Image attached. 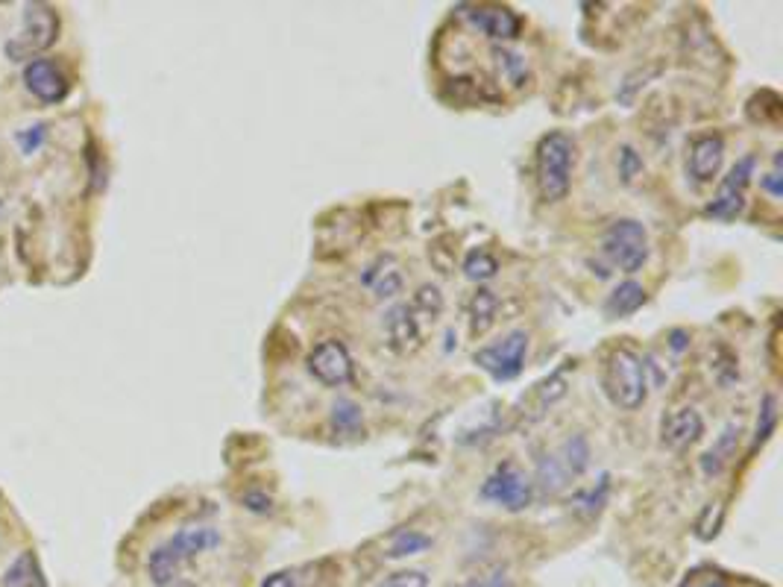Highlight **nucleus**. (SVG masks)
I'll return each mask as SVG.
<instances>
[{"label": "nucleus", "instance_id": "1", "mask_svg": "<svg viewBox=\"0 0 783 587\" xmlns=\"http://www.w3.org/2000/svg\"><path fill=\"white\" fill-rule=\"evenodd\" d=\"M602 388L622 411H637L649 397L646 362L631 347H613L602 362Z\"/></svg>", "mask_w": 783, "mask_h": 587}, {"label": "nucleus", "instance_id": "2", "mask_svg": "<svg viewBox=\"0 0 783 587\" xmlns=\"http://www.w3.org/2000/svg\"><path fill=\"white\" fill-rule=\"evenodd\" d=\"M572 153H575V144L561 130L540 138L537 159H534V177H537V191L546 203H561L569 194Z\"/></svg>", "mask_w": 783, "mask_h": 587}, {"label": "nucleus", "instance_id": "3", "mask_svg": "<svg viewBox=\"0 0 783 587\" xmlns=\"http://www.w3.org/2000/svg\"><path fill=\"white\" fill-rule=\"evenodd\" d=\"M602 256L616 271L637 273L649 262V232L634 218H619L602 235Z\"/></svg>", "mask_w": 783, "mask_h": 587}, {"label": "nucleus", "instance_id": "4", "mask_svg": "<svg viewBox=\"0 0 783 587\" xmlns=\"http://www.w3.org/2000/svg\"><path fill=\"white\" fill-rule=\"evenodd\" d=\"M590 464V447L584 435H572L555 452L543 455L537 464V485L543 494L564 491L572 479H578Z\"/></svg>", "mask_w": 783, "mask_h": 587}, {"label": "nucleus", "instance_id": "5", "mask_svg": "<svg viewBox=\"0 0 783 587\" xmlns=\"http://www.w3.org/2000/svg\"><path fill=\"white\" fill-rule=\"evenodd\" d=\"M59 36V15L47 3H27L24 6V30L6 42V56L21 62L36 53H42Z\"/></svg>", "mask_w": 783, "mask_h": 587}, {"label": "nucleus", "instance_id": "6", "mask_svg": "<svg viewBox=\"0 0 783 587\" xmlns=\"http://www.w3.org/2000/svg\"><path fill=\"white\" fill-rule=\"evenodd\" d=\"M458 18L467 21L473 30H479L481 36L493 39V42H511L522 33V18L511 6H499V3H461Z\"/></svg>", "mask_w": 783, "mask_h": 587}, {"label": "nucleus", "instance_id": "7", "mask_svg": "<svg viewBox=\"0 0 783 587\" xmlns=\"http://www.w3.org/2000/svg\"><path fill=\"white\" fill-rule=\"evenodd\" d=\"M531 494H534V482L525 476V470H520L514 461H505L499 464L481 485V499L487 502H496L508 511H522L528 508L531 502Z\"/></svg>", "mask_w": 783, "mask_h": 587}, {"label": "nucleus", "instance_id": "8", "mask_svg": "<svg viewBox=\"0 0 783 587\" xmlns=\"http://www.w3.org/2000/svg\"><path fill=\"white\" fill-rule=\"evenodd\" d=\"M525 353H528V335L522 329H514L502 344H490V347L476 350L473 362L479 364L484 373H490L496 382H511L522 373Z\"/></svg>", "mask_w": 783, "mask_h": 587}, {"label": "nucleus", "instance_id": "9", "mask_svg": "<svg viewBox=\"0 0 783 587\" xmlns=\"http://www.w3.org/2000/svg\"><path fill=\"white\" fill-rule=\"evenodd\" d=\"M308 373L326 388H341L352 379V356H349L347 347L335 338L320 341L308 353Z\"/></svg>", "mask_w": 783, "mask_h": 587}, {"label": "nucleus", "instance_id": "10", "mask_svg": "<svg viewBox=\"0 0 783 587\" xmlns=\"http://www.w3.org/2000/svg\"><path fill=\"white\" fill-rule=\"evenodd\" d=\"M751 174H754V156H745L722 180L713 203L707 206V215L716 218V221H734L745 206V188L751 182Z\"/></svg>", "mask_w": 783, "mask_h": 587}, {"label": "nucleus", "instance_id": "11", "mask_svg": "<svg viewBox=\"0 0 783 587\" xmlns=\"http://www.w3.org/2000/svg\"><path fill=\"white\" fill-rule=\"evenodd\" d=\"M24 86L42 103H62L71 94V80L56 59H33L24 68Z\"/></svg>", "mask_w": 783, "mask_h": 587}, {"label": "nucleus", "instance_id": "12", "mask_svg": "<svg viewBox=\"0 0 783 587\" xmlns=\"http://www.w3.org/2000/svg\"><path fill=\"white\" fill-rule=\"evenodd\" d=\"M725 162V138L719 133H701L693 138L687 153V171L696 182H713Z\"/></svg>", "mask_w": 783, "mask_h": 587}, {"label": "nucleus", "instance_id": "13", "mask_svg": "<svg viewBox=\"0 0 783 587\" xmlns=\"http://www.w3.org/2000/svg\"><path fill=\"white\" fill-rule=\"evenodd\" d=\"M701 435H704V420H701V414H698L696 408H675V411H669V414L663 417L660 441H663V447H669V450H687V447L696 444Z\"/></svg>", "mask_w": 783, "mask_h": 587}, {"label": "nucleus", "instance_id": "14", "mask_svg": "<svg viewBox=\"0 0 783 587\" xmlns=\"http://www.w3.org/2000/svg\"><path fill=\"white\" fill-rule=\"evenodd\" d=\"M385 329H388V344L393 353L399 356H414L423 347V332H420V320L411 306H393L385 317Z\"/></svg>", "mask_w": 783, "mask_h": 587}, {"label": "nucleus", "instance_id": "15", "mask_svg": "<svg viewBox=\"0 0 783 587\" xmlns=\"http://www.w3.org/2000/svg\"><path fill=\"white\" fill-rule=\"evenodd\" d=\"M220 535L212 529V526H188V529H179L171 541L165 543V549L174 555V561L182 567L185 561L197 558L200 552L218 546Z\"/></svg>", "mask_w": 783, "mask_h": 587}, {"label": "nucleus", "instance_id": "16", "mask_svg": "<svg viewBox=\"0 0 783 587\" xmlns=\"http://www.w3.org/2000/svg\"><path fill=\"white\" fill-rule=\"evenodd\" d=\"M643 303H646V288L640 282H634V279H625V282H619L610 291L602 309H605V315L610 320H619V317L634 315Z\"/></svg>", "mask_w": 783, "mask_h": 587}, {"label": "nucleus", "instance_id": "17", "mask_svg": "<svg viewBox=\"0 0 783 587\" xmlns=\"http://www.w3.org/2000/svg\"><path fill=\"white\" fill-rule=\"evenodd\" d=\"M737 441H740V426H728L716 438V444L701 455V473L704 476H719L737 458Z\"/></svg>", "mask_w": 783, "mask_h": 587}, {"label": "nucleus", "instance_id": "18", "mask_svg": "<svg viewBox=\"0 0 783 587\" xmlns=\"http://www.w3.org/2000/svg\"><path fill=\"white\" fill-rule=\"evenodd\" d=\"M496 312H499V300H496V294L490 291V288H479L476 294H473V300H470V309H467V315H470V332L479 338L484 332H490V326L496 323Z\"/></svg>", "mask_w": 783, "mask_h": 587}, {"label": "nucleus", "instance_id": "19", "mask_svg": "<svg viewBox=\"0 0 783 587\" xmlns=\"http://www.w3.org/2000/svg\"><path fill=\"white\" fill-rule=\"evenodd\" d=\"M364 282L376 291V297H393V294H399V288H402V273L396 271L391 256H385V259H379L373 268H367Z\"/></svg>", "mask_w": 783, "mask_h": 587}, {"label": "nucleus", "instance_id": "20", "mask_svg": "<svg viewBox=\"0 0 783 587\" xmlns=\"http://www.w3.org/2000/svg\"><path fill=\"white\" fill-rule=\"evenodd\" d=\"M432 546V538L417 532V529H399L388 541V558H405V555H420Z\"/></svg>", "mask_w": 783, "mask_h": 587}, {"label": "nucleus", "instance_id": "21", "mask_svg": "<svg viewBox=\"0 0 783 587\" xmlns=\"http://www.w3.org/2000/svg\"><path fill=\"white\" fill-rule=\"evenodd\" d=\"M6 587H47L42 579V570H39V564H36V558L27 552V555H21L12 567H9V573H6Z\"/></svg>", "mask_w": 783, "mask_h": 587}, {"label": "nucleus", "instance_id": "22", "mask_svg": "<svg viewBox=\"0 0 783 587\" xmlns=\"http://www.w3.org/2000/svg\"><path fill=\"white\" fill-rule=\"evenodd\" d=\"M147 573H150L153 585H159V587L171 585L176 576H179V564L174 561V555L165 549V543H162V546H156V549L150 552V558H147Z\"/></svg>", "mask_w": 783, "mask_h": 587}, {"label": "nucleus", "instance_id": "23", "mask_svg": "<svg viewBox=\"0 0 783 587\" xmlns=\"http://www.w3.org/2000/svg\"><path fill=\"white\" fill-rule=\"evenodd\" d=\"M493 59H496V68H499V80H505L514 89H520L522 83H525V77H528L525 59L517 56V53H511V50H502V47L493 50Z\"/></svg>", "mask_w": 783, "mask_h": 587}, {"label": "nucleus", "instance_id": "24", "mask_svg": "<svg viewBox=\"0 0 783 587\" xmlns=\"http://www.w3.org/2000/svg\"><path fill=\"white\" fill-rule=\"evenodd\" d=\"M566 394V379L564 373H552L549 379H543L540 385H534L531 400H534V417L543 414L549 406H555Z\"/></svg>", "mask_w": 783, "mask_h": 587}, {"label": "nucleus", "instance_id": "25", "mask_svg": "<svg viewBox=\"0 0 783 587\" xmlns=\"http://www.w3.org/2000/svg\"><path fill=\"white\" fill-rule=\"evenodd\" d=\"M496 271H499V262H496L487 250H473V253H467V259H464V273H467L470 279H476V282L493 279Z\"/></svg>", "mask_w": 783, "mask_h": 587}, {"label": "nucleus", "instance_id": "26", "mask_svg": "<svg viewBox=\"0 0 783 587\" xmlns=\"http://www.w3.org/2000/svg\"><path fill=\"white\" fill-rule=\"evenodd\" d=\"M411 309L420 312V315H426L429 320L440 317V312H443V294H440V288H437V285H420L417 294H414Z\"/></svg>", "mask_w": 783, "mask_h": 587}, {"label": "nucleus", "instance_id": "27", "mask_svg": "<svg viewBox=\"0 0 783 587\" xmlns=\"http://www.w3.org/2000/svg\"><path fill=\"white\" fill-rule=\"evenodd\" d=\"M775 423H778V400H775L772 394H766V397H763V408H760V420H757L754 450L769 441V435L775 432Z\"/></svg>", "mask_w": 783, "mask_h": 587}, {"label": "nucleus", "instance_id": "28", "mask_svg": "<svg viewBox=\"0 0 783 587\" xmlns=\"http://www.w3.org/2000/svg\"><path fill=\"white\" fill-rule=\"evenodd\" d=\"M332 423L338 432H358L361 429V408L352 400H338L332 406Z\"/></svg>", "mask_w": 783, "mask_h": 587}, {"label": "nucleus", "instance_id": "29", "mask_svg": "<svg viewBox=\"0 0 783 587\" xmlns=\"http://www.w3.org/2000/svg\"><path fill=\"white\" fill-rule=\"evenodd\" d=\"M722 505L719 502H710L704 511H701V517H698L696 523V535L701 541H713L716 535H719V526H722Z\"/></svg>", "mask_w": 783, "mask_h": 587}, {"label": "nucleus", "instance_id": "30", "mask_svg": "<svg viewBox=\"0 0 783 587\" xmlns=\"http://www.w3.org/2000/svg\"><path fill=\"white\" fill-rule=\"evenodd\" d=\"M608 476H602V482H599V491L596 488H590V491H581V494H575V508L578 511H587V514H599L602 511V505H605V499H608Z\"/></svg>", "mask_w": 783, "mask_h": 587}, {"label": "nucleus", "instance_id": "31", "mask_svg": "<svg viewBox=\"0 0 783 587\" xmlns=\"http://www.w3.org/2000/svg\"><path fill=\"white\" fill-rule=\"evenodd\" d=\"M678 587H728V579L713 567H693Z\"/></svg>", "mask_w": 783, "mask_h": 587}, {"label": "nucleus", "instance_id": "32", "mask_svg": "<svg viewBox=\"0 0 783 587\" xmlns=\"http://www.w3.org/2000/svg\"><path fill=\"white\" fill-rule=\"evenodd\" d=\"M379 587H429V576L423 570H399L379 582Z\"/></svg>", "mask_w": 783, "mask_h": 587}, {"label": "nucleus", "instance_id": "33", "mask_svg": "<svg viewBox=\"0 0 783 587\" xmlns=\"http://www.w3.org/2000/svg\"><path fill=\"white\" fill-rule=\"evenodd\" d=\"M640 171H643V159L634 153V147L625 144V147L619 150V174H622V180L631 182Z\"/></svg>", "mask_w": 783, "mask_h": 587}, {"label": "nucleus", "instance_id": "34", "mask_svg": "<svg viewBox=\"0 0 783 587\" xmlns=\"http://www.w3.org/2000/svg\"><path fill=\"white\" fill-rule=\"evenodd\" d=\"M44 136H47V127H44V124H36V127L24 130V133L18 136V144H21V150H24V153H33V150H39V147H42Z\"/></svg>", "mask_w": 783, "mask_h": 587}, {"label": "nucleus", "instance_id": "35", "mask_svg": "<svg viewBox=\"0 0 783 587\" xmlns=\"http://www.w3.org/2000/svg\"><path fill=\"white\" fill-rule=\"evenodd\" d=\"M479 587H514L511 582V576L505 573V570H493V573H487L481 582H476Z\"/></svg>", "mask_w": 783, "mask_h": 587}, {"label": "nucleus", "instance_id": "36", "mask_svg": "<svg viewBox=\"0 0 783 587\" xmlns=\"http://www.w3.org/2000/svg\"><path fill=\"white\" fill-rule=\"evenodd\" d=\"M244 505L250 511H270V497L259 494V491H250V494H244Z\"/></svg>", "mask_w": 783, "mask_h": 587}, {"label": "nucleus", "instance_id": "37", "mask_svg": "<svg viewBox=\"0 0 783 587\" xmlns=\"http://www.w3.org/2000/svg\"><path fill=\"white\" fill-rule=\"evenodd\" d=\"M778 168H781V156H775V171L763 180V188L769 194H775V197H781V174H778Z\"/></svg>", "mask_w": 783, "mask_h": 587}, {"label": "nucleus", "instance_id": "38", "mask_svg": "<svg viewBox=\"0 0 783 587\" xmlns=\"http://www.w3.org/2000/svg\"><path fill=\"white\" fill-rule=\"evenodd\" d=\"M261 587H294V573H288V570H282V573H273V576H267Z\"/></svg>", "mask_w": 783, "mask_h": 587}, {"label": "nucleus", "instance_id": "39", "mask_svg": "<svg viewBox=\"0 0 783 587\" xmlns=\"http://www.w3.org/2000/svg\"><path fill=\"white\" fill-rule=\"evenodd\" d=\"M461 587H479V585H476V582H470V585H461Z\"/></svg>", "mask_w": 783, "mask_h": 587}]
</instances>
